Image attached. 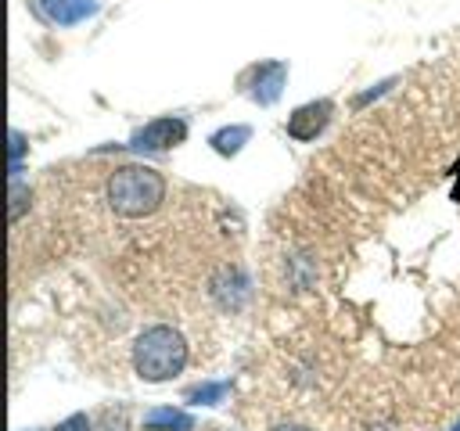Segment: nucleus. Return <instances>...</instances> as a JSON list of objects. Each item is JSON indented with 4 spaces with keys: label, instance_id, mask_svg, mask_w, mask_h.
<instances>
[{
    "label": "nucleus",
    "instance_id": "f257e3e1",
    "mask_svg": "<svg viewBox=\"0 0 460 431\" xmlns=\"http://www.w3.org/2000/svg\"><path fill=\"white\" fill-rule=\"evenodd\" d=\"M104 201L122 219H144L165 201V176L151 165H119L104 183Z\"/></svg>",
    "mask_w": 460,
    "mask_h": 431
},
{
    "label": "nucleus",
    "instance_id": "f03ea898",
    "mask_svg": "<svg viewBox=\"0 0 460 431\" xmlns=\"http://www.w3.org/2000/svg\"><path fill=\"white\" fill-rule=\"evenodd\" d=\"M187 366V341L169 323H151L133 338V370L147 384L172 381Z\"/></svg>",
    "mask_w": 460,
    "mask_h": 431
},
{
    "label": "nucleus",
    "instance_id": "7ed1b4c3",
    "mask_svg": "<svg viewBox=\"0 0 460 431\" xmlns=\"http://www.w3.org/2000/svg\"><path fill=\"white\" fill-rule=\"evenodd\" d=\"M284 86H288V61H259V65H252L241 75V90L255 104H262V108L277 104L280 93H284Z\"/></svg>",
    "mask_w": 460,
    "mask_h": 431
},
{
    "label": "nucleus",
    "instance_id": "20e7f679",
    "mask_svg": "<svg viewBox=\"0 0 460 431\" xmlns=\"http://www.w3.org/2000/svg\"><path fill=\"white\" fill-rule=\"evenodd\" d=\"M183 140H187V119H180V115H158V119L144 122L140 129H133V136H129L126 147H133V151H169V147H176Z\"/></svg>",
    "mask_w": 460,
    "mask_h": 431
},
{
    "label": "nucleus",
    "instance_id": "39448f33",
    "mask_svg": "<svg viewBox=\"0 0 460 431\" xmlns=\"http://www.w3.org/2000/svg\"><path fill=\"white\" fill-rule=\"evenodd\" d=\"M331 115H334V101H327V97L305 101V104H298V108L288 115V136L298 140V144H309V140H316V136L327 129Z\"/></svg>",
    "mask_w": 460,
    "mask_h": 431
},
{
    "label": "nucleus",
    "instance_id": "423d86ee",
    "mask_svg": "<svg viewBox=\"0 0 460 431\" xmlns=\"http://www.w3.org/2000/svg\"><path fill=\"white\" fill-rule=\"evenodd\" d=\"M29 7L40 22L68 29V25H79V22L93 18L101 11V0H29Z\"/></svg>",
    "mask_w": 460,
    "mask_h": 431
},
{
    "label": "nucleus",
    "instance_id": "0eeeda50",
    "mask_svg": "<svg viewBox=\"0 0 460 431\" xmlns=\"http://www.w3.org/2000/svg\"><path fill=\"white\" fill-rule=\"evenodd\" d=\"M144 431H194V417L176 406H155L144 413Z\"/></svg>",
    "mask_w": 460,
    "mask_h": 431
},
{
    "label": "nucleus",
    "instance_id": "6e6552de",
    "mask_svg": "<svg viewBox=\"0 0 460 431\" xmlns=\"http://www.w3.org/2000/svg\"><path fill=\"white\" fill-rule=\"evenodd\" d=\"M248 140H252V126H244V122H237V126H223V129H216V133L208 136L212 151L223 154V158L241 154V147H244Z\"/></svg>",
    "mask_w": 460,
    "mask_h": 431
},
{
    "label": "nucleus",
    "instance_id": "1a4fd4ad",
    "mask_svg": "<svg viewBox=\"0 0 460 431\" xmlns=\"http://www.w3.org/2000/svg\"><path fill=\"white\" fill-rule=\"evenodd\" d=\"M226 395H230V384L226 381H201V384H194V388L183 391V399L194 402V406H219Z\"/></svg>",
    "mask_w": 460,
    "mask_h": 431
},
{
    "label": "nucleus",
    "instance_id": "9d476101",
    "mask_svg": "<svg viewBox=\"0 0 460 431\" xmlns=\"http://www.w3.org/2000/svg\"><path fill=\"white\" fill-rule=\"evenodd\" d=\"M22 154H25V136L22 129H11V176L22 172Z\"/></svg>",
    "mask_w": 460,
    "mask_h": 431
},
{
    "label": "nucleus",
    "instance_id": "9b49d317",
    "mask_svg": "<svg viewBox=\"0 0 460 431\" xmlns=\"http://www.w3.org/2000/svg\"><path fill=\"white\" fill-rule=\"evenodd\" d=\"M25 198H29V190L22 187V180H18V176H11V201H14V205H11V219H18V216H22Z\"/></svg>",
    "mask_w": 460,
    "mask_h": 431
},
{
    "label": "nucleus",
    "instance_id": "f8f14e48",
    "mask_svg": "<svg viewBox=\"0 0 460 431\" xmlns=\"http://www.w3.org/2000/svg\"><path fill=\"white\" fill-rule=\"evenodd\" d=\"M54 431H90V417H86V413H72V417H65Z\"/></svg>",
    "mask_w": 460,
    "mask_h": 431
},
{
    "label": "nucleus",
    "instance_id": "ddd939ff",
    "mask_svg": "<svg viewBox=\"0 0 460 431\" xmlns=\"http://www.w3.org/2000/svg\"><path fill=\"white\" fill-rule=\"evenodd\" d=\"M392 83H395V79H385V83H377L374 90H367V93H359V97H356V108H363V104H370L374 97H381V93H385V90H388Z\"/></svg>",
    "mask_w": 460,
    "mask_h": 431
},
{
    "label": "nucleus",
    "instance_id": "4468645a",
    "mask_svg": "<svg viewBox=\"0 0 460 431\" xmlns=\"http://www.w3.org/2000/svg\"><path fill=\"white\" fill-rule=\"evenodd\" d=\"M270 431H313V427H305V424H273Z\"/></svg>",
    "mask_w": 460,
    "mask_h": 431
},
{
    "label": "nucleus",
    "instance_id": "2eb2a0df",
    "mask_svg": "<svg viewBox=\"0 0 460 431\" xmlns=\"http://www.w3.org/2000/svg\"><path fill=\"white\" fill-rule=\"evenodd\" d=\"M449 431H460V420H456V424H453V427H449Z\"/></svg>",
    "mask_w": 460,
    "mask_h": 431
}]
</instances>
